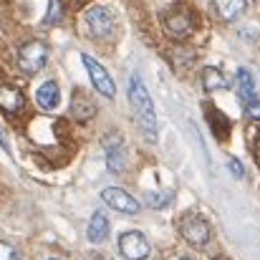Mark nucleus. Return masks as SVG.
Instances as JSON below:
<instances>
[{"instance_id":"nucleus-4","label":"nucleus","mask_w":260,"mask_h":260,"mask_svg":"<svg viewBox=\"0 0 260 260\" xmlns=\"http://www.w3.org/2000/svg\"><path fill=\"white\" fill-rule=\"evenodd\" d=\"M179 233H182V238H184L192 248H205V245L210 243V225H207L205 217H200V215H194V212H189V215L182 217Z\"/></svg>"},{"instance_id":"nucleus-1","label":"nucleus","mask_w":260,"mask_h":260,"mask_svg":"<svg viewBox=\"0 0 260 260\" xmlns=\"http://www.w3.org/2000/svg\"><path fill=\"white\" fill-rule=\"evenodd\" d=\"M129 104L134 109V116H137V124L142 129V134L147 137V142H154L157 139V114H154V104H152V96L144 86V81L134 74L129 79Z\"/></svg>"},{"instance_id":"nucleus-16","label":"nucleus","mask_w":260,"mask_h":260,"mask_svg":"<svg viewBox=\"0 0 260 260\" xmlns=\"http://www.w3.org/2000/svg\"><path fill=\"white\" fill-rule=\"evenodd\" d=\"M202 86L205 91H222V88H228V79H225V74L220 71V69H215V66H205L202 69Z\"/></svg>"},{"instance_id":"nucleus-12","label":"nucleus","mask_w":260,"mask_h":260,"mask_svg":"<svg viewBox=\"0 0 260 260\" xmlns=\"http://www.w3.org/2000/svg\"><path fill=\"white\" fill-rule=\"evenodd\" d=\"M71 114L76 121H88L96 116V104L93 99L88 96L86 91H74V99H71Z\"/></svg>"},{"instance_id":"nucleus-14","label":"nucleus","mask_w":260,"mask_h":260,"mask_svg":"<svg viewBox=\"0 0 260 260\" xmlns=\"http://www.w3.org/2000/svg\"><path fill=\"white\" fill-rule=\"evenodd\" d=\"M109 230H111L109 217H106L104 212H93V215H91V220H88V228H86L88 243H93V245L104 243V240L109 238Z\"/></svg>"},{"instance_id":"nucleus-6","label":"nucleus","mask_w":260,"mask_h":260,"mask_svg":"<svg viewBox=\"0 0 260 260\" xmlns=\"http://www.w3.org/2000/svg\"><path fill=\"white\" fill-rule=\"evenodd\" d=\"M81 61H84V66H86L88 76H91V84L93 88L101 93V96H106V99H114L116 96V86H114V81H111V76H109V71L93 58V56H88L84 53L81 56Z\"/></svg>"},{"instance_id":"nucleus-25","label":"nucleus","mask_w":260,"mask_h":260,"mask_svg":"<svg viewBox=\"0 0 260 260\" xmlns=\"http://www.w3.org/2000/svg\"><path fill=\"white\" fill-rule=\"evenodd\" d=\"M48 260H58V258H48Z\"/></svg>"},{"instance_id":"nucleus-8","label":"nucleus","mask_w":260,"mask_h":260,"mask_svg":"<svg viewBox=\"0 0 260 260\" xmlns=\"http://www.w3.org/2000/svg\"><path fill=\"white\" fill-rule=\"evenodd\" d=\"M101 200H104L111 210L124 212V215H137L139 207H142L129 192H124V189H119V187H106V189L101 192Z\"/></svg>"},{"instance_id":"nucleus-19","label":"nucleus","mask_w":260,"mask_h":260,"mask_svg":"<svg viewBox=\"0 0 260 260\" xmlns=\"http://www.w3.org/2000/svg\"><path fill=\"white\" fill-rule=\"evenodd\" d=\"M228 170L233 172V177H238V179H243V177H245V167H243V162H240V159H235V157H230V159H228Z\"/></svg>"},{"instance_id":"nucleus-23","label":"nucleus","mask_w":260,"mask_h":260,"mask_svg":"<svg viewBox=\"0 0 260 260\" xmlns=\"http://www.w3.org/2000/svg\"><path fill=\"white\" fill-rule=\"evenodd\" d=\"M91 260H111V258H106V255H93Z\"/></svg>"},{"instance_id":"nucleus-9","label":"nucleus","mask_w":260,"mask_h":260,"mask_svg":"<svg viewBox=\"0 0 260 260\" xmlns=\"http://www.w3.org/2000/svg\"><path fill=\"white\" fill-rule=\"evenodd\" d=\"M104 149H106V167H109V172H124L126 154H124V139H121V134H109L104 139Z\"/></svg>"},{"instance_id":"nucleus-13","label":"nucleus","mask_w":260,"mask_h":260,"mask_svg":"<svg viewBox=\"0 0 260 260\" xmlns=\"http://www.w3.org/2000/svg\"><path fill=\"white\" fill-rule=\"evenodd\" d=\"M36 104L43 109V111H53L58 104H61V88L56 81H46L41 84L36 91Z\"/></svg>"},{"instance_id":"nucleus-10","label":"nucleus","mask_w":260,"mask_h":260,"mask_svg":"<svg viewBox=\"0 0 260 260\" xmlns=\"http://www.w3.org/2000/svg\"><path fill=\"white\" fill-rule=\"evenodd\" d=\"M23 106H25L23 91L13 84L0 81V109L8 111V114H18V111H23Z\"/></svg>"},{"instance_id":"nucleus-22","label":"nucleus","mask_w":260,"mask_h":260,"mask_svg":"<svg viewBox=\"0 0 260 260\" xmlns=\"http://www.w3.org/2000/svg\"><path fill=\"white\" fill-rule=\"evenodd\" d=\"M0 147L5 149V152H10V147H8V139H5V134L0 132Z\"/></svg>"},{"instance_id":"nucleus-15","label":"nucleus","mask_w":260,"mask_h":260,"mask_svg":"<svg viewBox=\"0 0 260 260\" xmlns=\"http://www.w3.org/2000/svg\"><path fill=\"white\" fill-rule=\"evenodd\" d=\"M238 96H240L243 106L255 99V81H253V74L248 69H238Z\"/></svg>"},{"instance_id":"nucleus-7","label":"nucleus","mask_w":260,"mask_h":260,"mask_svg":"<svg viewBox=\"0 0 260 260\" xmlns=\"http://www.w3.org/2000/svg\"><path fill=\"white\" fill-rule=\"evenodd\" d=\"M165 30L167 36L174 38V41H184L187 36H192L194 30V18L189 10H174L165 18Z\"/></svg>"},{"instance_id":"nucleus-18","label":"nucleus","mask_w":260,"mask_h":260,"mask_svg":"<svg viewBox=\"0 0 260 260\" xmlns=\"http://www.w3.org/2000/svg\"><path fill=\"white\" fill-rule=\"evenodd\" d=\"M61 15H63V5H61V0H51L48 3V13H46V25H53V23H58L61 20Z\"/></svg>"},{"instance_id":"nucleus-11","label":"nucleus","mask_w":260,"mask_h":260,"mask_svg":"<svg viewBox=\"0 0 260 260\" xmlns=\"http://www.w3.org/2000/svg\"><path fill=\"white\" fill-rule=\"evenodd\" d=\"M212 8H215V15L222 23H233L245 13L248 0H212Z\"/></svg>"},{"instance_id":"nucleus-21","label":"nucleus","mask_w":260,"mask_h":260,"mask_svg":"<svg viewBox=\"0 0 260 260\" xmlns=\"http://www.w3.org/2000/svg\"><path fill=\"white\" fill-rule=\"evenodd\" d=\"M245 114H248L250 119H255V121L260 119V99H258V96H255L250 104H245Z\"/></svg>"},{"instance_id":"nucleus-17","label":"nucleus","mask_w":260,"mask_h":260,"mask_svg":"<svg viewBox=\"0 0 260 260\" xmlns=\"http://www.w3.org/2000/svg\"><path fill=\"white\" fill-rule=\"evenodd\" d=\"M144 197H147V205H149V207L162 210V207H167L174 200V192L172 189H159V192H147Z\"/></svg>"},{"instance_id":"nucleus-5","label":"nucleus","mask_w":260,"mask_h":260,"mask_svg":"<svg viewBox=\"0 0 260 260\" xmlns=\"http://www.w3.org/2000/svg\"><path fill=\"white\" fill-rule=\"evenodd\" d=\"M149 250H152V245L144 238V233H139V230L124 233L119 238V253L126 260H147L149 258Z\"/></svg>"},{"instance_id":"nucleus-20","label":"nucleus","mask_w":260,"mask_h":260,"mask_svg":"<svg viewBox=\"0 0 260 260\" xmlns=\"http://www.w3.org/2000/svg\"><path fill=\"white\" fill-rule=\"evenodd\" d=\"M0 260H20V255H18V250L13 245L0 243Z\"/></svg>"},{"instance_id":"nucleus-3","label":"nucleus","mask_w":260,"mask_h":260,"mask_svg":"<svg viewBox=\"0 0 260 260\" xmlns=\"http://www.w3.org/2000/svg\"><path fill=\"white\" fill-rule=\"evenodd\" d=\"M48 61V46L43 41H28L18 51V66L25 74H38Z\"/></svg>"},{"instance_id":"nucleus-24","label":"nucleus","mask_w":260,"mask_h":260,"mask_svg":"<svg viewBox=\"0 0 260 260\" xmlns=\"http://www.w3.org/2000/svg\"><path fill=\"white\" fill-rule=\"evenodd\" d=\"M179 260H192V258H189V255H182V258H179Z\"/></svg>"},{"instance_id":"nucleus-2","label":"nucleus","mask_w":260,"mask_h":260,"mask_svg":"<svg viewBox=\"0 0 260 260\" xmlns=\"http://www.w3.org/2000/svg\"><path fill=\"white\" fill-rule=\"evenodd\" d=\"M84 20H86L88 33L93 38H101V41L111 38L114 30H116V18H114L111 8H106V5H91L84 15Z\"/></svg>"}]
</instances>
